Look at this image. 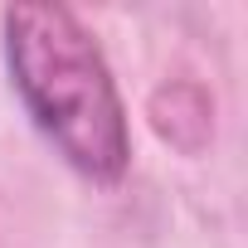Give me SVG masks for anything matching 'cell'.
Masks as SVG:
<instances>
[{"mask_svg": "<svg viewBox=\"0 0 248 248\" xmlns=\"http://www.w3.org/2000/svg\"><path fill=\"white\" fill-rule=\"evenodd\" d=\"M10 83L39 137L93 185H117L132 161L127 107L97 39L68 5L20 0L0 15Z\"/></svg>", "mask_w": 248, "mask_h": 248, "instance_id": "cell-1", "label": "cell"}]
</instances>
